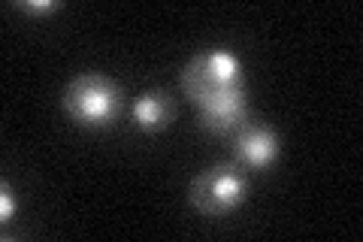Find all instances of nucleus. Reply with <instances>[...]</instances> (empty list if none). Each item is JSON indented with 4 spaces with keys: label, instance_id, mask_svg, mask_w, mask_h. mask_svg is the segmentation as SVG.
Instances as JSON below:
<instances>
[{
    "label": "nucleus",
    "instance_id": "f257e3e1",
    "mask_svg": "<svg viewBox=\"0 0 363 242\" xmlns=\"http://www.w3.org/2000/svg\"><path fill=\"white\" fill-rule=\"evenodd\" d=\"M61 106L82 128H106L121 115L124 97L112 79L100 73H79L61 94Z\"/></svg>",
    "mask_w": 363,
    "mask_h": 242
},
{
    "label": "nucleus",
    "instance_id": "f03ea898",
    "mask_svg": "<svg viewBox=\"0 0 363 242\" xmlns=\"http://www.w3.org/2000/svg\"><path fill=\"white\" fill-rule=\"evenodd\" d=\"M248 179L240 164H218L191 182V206L203 215H227L245 200Z\"/></svg>",
    "mask_w": 363,
    "mask_h": 242
},
{
    "label": "nucleus",
    "instance_id": "7ed1b4c3",
    "mask_svg": "<svg viewBox=\"0 0 363 242\" xmlns=\"http://www.w3.org/2000/svg\"><path fill=\"white\" fill-rule=\"evenodd\" d=\"M227 85H242V64L240 57L227 49L200 52L185 70H182V88L191 103L209 97L212 91Z\"/></svg>",
    "mask_w": 363,
    "mask_h": 242
},
{
    "label": "nucleus",
    "instance_id": "20e7f679",
    "mask_svg": "<svg viewBox=\"0 0 363 242\" xmlns=\"http://www.w3.org/2000/svg\"><path fill=\"white\" fill-rule=\"evenodd\" d=\"M200 112V124L209 133H236L240 128L248 124V97H245V85H227L212 91L209 97H203L194 103Z\"/></svg>",
    "mask_w": 363,
    "mask_h": 242
},
{
    "label": "nucleus",
    "instance_id": "39448f33",
    "mask_svg": "<svg viewBox=\"0 0 363 242\" xmlns=\"http://www.w3.org/2000/svg\"><path fill=\"white\" fill-rule=\"evenodd\" d=\"M279 136L267 124H245V128L236 131L233 140L236 164L245 170H267L279 158Z\"/></svg>",
    "mask_w": 363,
    "mask_h": 242
},
{
    "label": "nucleus",
    "instance_id": "423d86ee",
    "mask_svg": "<svg viewBox=\"0 0 363 242\" xmlns=\"http://www.w3.org/2000/svg\"><path fill=\"white\" fill-rule=\"evenodd\" d=\"M173 119V103L164 91H145L133 103V124L140 131H164Z\"/></svg>",
    "mask_w": 363,
    "mask_h": 242
},
{
    "label": "nucleus",
    "instance_id": "0eeeda50",
    "mask_svg": "<svg viewBox=\"0 0 363 242\" xmlns=\"http://www.w3.org/2000/svg\"><path fill=\"white\" fill-rule=\"evenodd\" d=\"M16 212H18V197H16L13 185L4 182V185H0V221L9 224L16 218Z\"/></svg>",
    "mask_w": 363,
    "mask_h": 242
},
{
    "label": "nucleus",
    "instance_id": "6e6552de",
    "mask_svg": "<svg viewBox=\"0 0 363 242\" xmlns=\"http://www.w3.org/2000/svg\"><path fill=\"white\" fill-rule=\"evenodd\" d=\"M18 9H25L30 16H49V13H58L61 4L58 0H21Z\"/></svg>",
    "mask_w": 363,
    "mask_h": 242
}]
</instances>
